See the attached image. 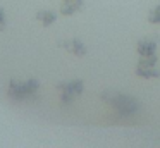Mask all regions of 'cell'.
Returning <instances> with one entry per match:
<instances>
[{
  "label": "cell",
  "instance_id": "cell-1",
  "mask_svg": "<svg viewBox=\"0 0 160 148\" xmlns=\"http://www.w3.org/2000/svg\"><path fill=\"white\" fill-rule=\"evenodd\" d=\"M102 100H103L107 105L112 107V110H114L117 115L121 117H129V115H134V114H138L139 110V102L138 98H134V96H129V95H124V93H117V91H110V89H107V91L102 93Z\"/></svg>",
  "mask_w": 160,
  "mask_h": 148
},
{
  "label": "cell",
  "instance_id": "cell-2",
  "mask_svg": "<svg viewBox=\"0 0 160 148\" xmlns=\"http://www.w3.org/2000/svg\"><path fill=\"white\" fill-rule=\"evenodd\" d=\"M40 81L36 78L11 79L7 86V96L14 102H35L38 98Z\"/></svg>",
  "mask_w": 160,
  "mask_h": 148
},
{
  "label": "cell",
  "instance_id": "cell-3",
  "mask_svg": "<svg viewBox=\"0 0 160 148\" xmlns=\"http://www.w3.org/2000/svg\"><path fill=\"white\" fill-rule=\"evenodd\" d=\"M84 91L83 79H71V81L57 83V93H59L60 105H71L74 103Z\"/></svg>",
  "mask_w": 160,
  "mask_h": 148
},
{
  "label": "cell",
  "instance_id": "cell-4",
  "mask_svg": "<svg viewBox=\"0 0 160 148\" xmlns=\"http://www.w3.org/2000/svg\"><path fill=\"white\" fill-rule=\"evenodd\" d=\"M136 76L143 79H157L160 78V67H158V57L155 55H148V57H141L136 64L134 69Z\"/></svg>",
  "mask_w": 160,
  "mask_h": 148
},
{
  "label": "cell",
  "instance_id": "cell-5",
  "mask_svg": "<svg viewBox=\"0 0 160 148\" xmlns=\"http://www.w3.org/2000/svg\"><path fill=\"white\" fill-rule=\"evenodd\" d=\"M59 45L67 52V54L74 55V57H84L88 54L86 50V45L79 40V38H71V40H64V41H59Z\"/></svg>",
  "mask_w": 160,
  "mask_h": 148
},
{
  "label": "cell",
  "instance_id": "cell-6",
  "mask_svg": "<svg viewBox=\"0 0 160 148\" xmlns=\"http://www.w3.org/2000/svg\"><path fill=\"white\" fill-rule=\"evenodd\" d=\"M157 48H158V40L152 36H146L138 40L136 43V52H138L139 57H148V55H155Z\"/></svg>",
  "mask_w": 160,
  "mask_h": 148
},
{
  "label": "cell",
  "instance_id": "cell-7",
  "mask_svg": "<svg viewBox=\"0 0 160 148\" xmlns=\"http://www.w3.org/2000/svg\"><path fill=\"white\" fill-rule=\"evenodd\" d=\"M83 7H84V0H60V10L59 12L62 14L64 17H71L76 12L83 10Z\"/></svg>",
  "mask_w": 160,
  "mask_h": 148
},
{
  "label": "cell",
  "instance_id": "cell-8",
  "mask_svg": "<svg viewBox=\"0 0 160 148\" xmlns=\"http://www.w3.org/2000/svg\"><path fill=\"white\" fill-rule=\"evenodd\" d=\"M35 19L38 21L43 28H48V26H52V24L57 21V14L53 12V10L43 9V10H38V12H36Z\"/></svg>",
  "mask_w": 160,
  "mask_h": 148
},
{
  "label": "cell",
  "instance_id": "cell-9",
  "mask_svg": "<svg viewBox=\"0 0 160 148\" xmlns=\"http://www.w3.org/2000/svg\"><path fill=\"white\" fill-rule=\"evenodd\" d=\"M150 24H155V26H160V3L155 5L152 10L148 12V17H146Z\"/></svg>",
  "mask_w": 160,
  "mask_h": 148
},
{
  "label": "cell",
  "instance_id": "cell-10",
  "mask_svg": "<svg viewBox=\"0 0 160 148\" xmlns=\"http://www.w3.org/2000/svg\"><path fill=\"white\" fill-rule=\"evenodd\" d=\"M7 28V17H5V10L0 7V31H5Z\"/></svg>",
  "mask_w": 160,
  "mask_h": 148
}]
</instances>
